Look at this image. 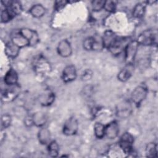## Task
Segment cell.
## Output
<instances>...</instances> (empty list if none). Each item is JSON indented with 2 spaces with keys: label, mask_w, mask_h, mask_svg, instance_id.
Returning <instances> with one entry per match:
<instances>
[{
  "label": "cell",
  "mask_w": 158,
  "mask_h": 158,
  "mask_svg": "<svg viewBox=\"0 0 158 158\" xmlns=\"http://www.w3.org/2000/svg\"><path fill=\"white\" fill-rule=\"evenodd\" d=\"M157 35L156 30H146L138 36L136 41L139 44L144 46L153 45L157 43Z\"/></svg>",
  "instance_id": "1"
},
{
  "label": "cell",
  "mask_w": 158,
  "mask_h": 158,
  "mask_svg": "<svg viewBox=\"0 0 158 158\" xmlns=\"http://www.w3.org/2000/svg\"><path fill=\"white\" fill-rule=\"evenodd\" d=\"M139 44L136 40L130 41L126 45L125 52V60L127 64H133L135 59Z\"/></svg>",
  "instance_id": "2"
},
{
  "label": "cell",
  "mask_w": 158,
  "mask_h": 158,
  "mask_svg": "<svg viewBox=\"0 0 158 158\" xmlns=\"http://www.w3.org/2000/svg\"><path fill=\"white\" fill-rule=\"evenodd\" d=\"M133 136L130 133L126 132L121 136L118 143V146L123 153L131 154L133 150Z\"/></svg>",
  "instance_id": "3"
},
{
  "label": "cell",
  "mask_w": 158,
  "mask_h": 158,
  "mask_svg": "<svg viewBox=\"0 0 158 158\" xmlns=\"http://www.w3.org/2000/svg\"><path fill=\"white\" fill-rule=\"evenodd\" d=\"M148 89L147 88L143 85H139L136 87L131 95V99L133 102L136 105L139 106L142 101L146 98L147 96Z\"/></svg>",
  "instance_id": "4"
},
{
  "label": "cell",
  "mask_w": 158,
  "mask_h": 158,
  "mask_svg": "<svg viewBox=\"0 0 158 158\" xmlns=\"http://www.w3.org/2000/svg\"><path fill=\"white\" fill-rule=\"evenodd\" d=\"M78 129V123L77 120L74 117H71L65 122L62 131L67 136H72L77 133Z\"/></svg>",
  "instance_id": "5"
},
{
  "label": "cell",
  "mask_w": 158,
  "mask_h": 158,
  "mask_svg": "<svg viewBox=\"0 0 158 158\" xmlns=\"http://www.w3.org/2000/svg\"><path fill=\"white\" fill-rule=\"evenodd\" d=\"M127 41L125 38L117 37L108 49L113 55H119L124 51L126 45L129 42H127Z\"/></svg>",
  "instance_id": "6"
},
{
  "label": "cell",
  "mask_w": 158,
  "mask_h": 158,
  "mask_svg": "<svg viewBox=\"0 0 158 158\" xmlns=\"http://www.w3.org/2000/svg\"><path fill=\"white\" fill-rule=\"evenodd\" d=\"M9 87L4 89L2 93V100L4 102H9L13 101L18 96L19 93V86L17 85L9 86Z\"/></svg>",
  "instance_id": "7"
},
{
  "label": "cell",
  "mask_w": 158,
  "mask_h": 158,
  "mask_svg": "<svg viewBox=\"0 0 158 158\" xmlns=\"http://www.w3.org/2000/svg\"><path fill=\"white\" fill-rule=\"evenodd\" d=\"M77 76V73L75 66L73 65H69L64 69L62 74V78L65 83H69L75 80Z\"/></svg>",
  "instance_id": "8"
},
{
  "label": "cell",
  "mask_w": 158,
  "mask_h": 158,
  "mask_svg": "<svg viewBox=\"0 0 158 158\" xmlns=\"http://www.w3.org/2000/svg\"><path fill=\"white\" fill-rule=\"evenodd\" d=\"M57 51L58 54L63 57H69L72 52V48L67 40H62L58 43Z\"/></svg>",
  "instance_id": "9"
},
{
  "label": "cell",
  "mask_w": 158,
  "mask_h": 158,
  "mask_svg": "<svg viewBox=\"0 0 158 158\" xmlns=\"http://www.w3.org/2000/svg\"><path fill=\"white\" fill-rule=\"evenodd\" d=\"M19 33L28 40L30 46H35L39 41L38 35L37 33L33 30L24 28H22L19 31Z\"/></svg>",
  "instance_id": "10"
},
{
  "label": "cell",
  "mask_w": 158,
  "mask_h": 158,
  "mask_svg": "<svg viewBox=\"0 0 158 158\" xmlns=\"http://www.w3.org/2000/svg\"><path fill=\"white\" fill-rule=\"evenodd\" d=\"M119 133V126L116 121H112L105 126V135L109 139L116 138Z\"/></svg>",
  "instance_id": "11"
},
{
  "label": "cell",
  "mask_w": 158,
  "mask_h": 158,
  "mask_svg": "<svg viewBox=\"0 0 158 158\" xmlns=\"http://www.w3.org/2000/svg\"><path fill=\"white\" fill-rule=\"evenodd\" d=\"M35 69L39 73H46L50 71V65L48 62L42 57H39L35 59Z\"/></svg>",
  "instance_id": "12"
},
{
  "label": "cell",
  "mask_w": 158,
  "mask_h": 158,
  "mask_svg": "<svg viewBox=\"0 0 158 158\" xmlns=\"http://www.w3.org/2000/svg\"><path fill=\"white\" fill-rule=\"evenodd\" d=\"M18 74L17 72L13 69H10L5 74L4 77V82L7 86H12L17 84Z\"/></svg>",
  "instance_id": "13"
},
{
  "label": "cell",
  "mask_w": 158,
  "mask_h": 158,
  "mask_svg": "<svg viewBox=\"0 0 158 158\" xmlns=\"http://www.w3.org/2000/svg\"><path fill=\"white\" fill-rule=\"evenodd\" d=\"M54 94L50 90H46L40 95L38 99L42 106H48L54 102Z\"/></svg>",
  "instance_id": "14"
},
{
  "label": "cell",
  "mask_w": 158,
  "mask_h": 158,
  "mask_svg": "<svg viewBox=\"0 0 158 158\" xmlns=\"http://www.w3.org/2000/svg\"><path fill=\"white\" fill-rule=\"evenodd\" d=\"M133 69V64H127L125 67L122 69L118 73L117 78L120 81H127L131 76L132 71Z\"/></svg>",
  "instance_id": "15"
},
{
  "label": "cell",
  "mask_w": 158,
  "mask_h": 158,
  "mask_svg": "<svg viewBox=\"0 0 158 158\" xmlns=\"http://www.w3.org/2000/svg\"><path fill=\"white\" fill-rule=\"evenodd\" d=\"M20 49L10 41L5 46V54L10 58H15L19 54Z\"/></svg>",
  "instance_id": "16"
},
{
  "label": "cell",
  "mask_w": 158,
  "mask_h": 158,
  "mask_svg": "<svg viewBox=\"0 0 158 158\" xmlns=\"http://www.w3.org/2000/svg\"><path fill=\"white\" fill-rule=\"evenodd\" d=\"M31 119L32 123L39 127H43L47 120L46 115L41 112H38L34 114Z\"/></svg>",
  "instance_id": "17"
},
{
  "label": "cell",
  "mask_w": 158,
  "mask_h": 158,
  "mask_svg": "<svg viewBox=\"0 0 158 158\" xmlns=\"http://www.w3.org/2000/svg\"><path fill=\"white\" fill-rule=\"evenodd\" d=\"M29 12L35 18H40L46 13L45 7L40 4L33 5L29 9Z\"/></svg>",
  "instance_id": "18"
},
{
  "label": "cell",
  "mask_w": 158,
  "mask_h": 158,
  "mask_svg": "<svg viewBox=\"0 0 158 158\" xmlns=\"http://www.w3.org/2000/svg\"><path fill=\"white\" fill-rule=\"evenodd\" d=\"M38 138L39 141L42 144H48L51 141V135L49 130L47 128L42 127L38 132Z\"/></svg>",
  "instance_id": "19"
},
{
  "label": "cell",
  "mask_w": 158,
  "mask_h": 158,
  "mask_svg": "<svg viewBox=\"0 0 158 158\" xmlns=\"http://www.w3.org/2000/svg\"><path fill=\"white\" fill-rule=\"evenodd\" d=\"M116 38L117 36H115L114 32H112L110 30L106 31L102 37V41L104 48L108 49L109 46L114 41Z\"/></svg>",
  "instance_id": "20"
},
{
  "label": "cell",
  "mask_w": 158,
  "mask_h": 158,
  "mask_svg": "<svg viewBox=\"0 0 158 158\" xmlns=\"http://www.w3.org/2000/svg\"><path fill=\"white\" fill-rule=\"evenodd\" d=\"M11 41L19 48H22L27 46H30L28 40L26 39L23 36H22L20 33L15 35L12 38Z\"/></svg>",
  "instance_id": "21"
},
{
  "label": "cell",
  "mask_w": 158,
  "mask_h": 158,
  "mask_svg": "<svg viewBox=\"0 0 158 158\" xmlns=\"http://www.w3.org/2000/svg\"><path fill=\"white\" fill-rule=\"evenodd\" d=\"M146 4L145 2H139L135 5L133 10V16L135 19H141L146 11Z\"/></svg>",
  "instance_id": "22"
},
{
  "label": "cell",
  "mask_w": 158,
  "mask_h": 158,
  "mask_svg": "<svg viewBox=\"0 0 158 158\" xmlns=\"http://www.w3.org/2000/svg\"><path fill=\"white\" fill-rule=\"evenodd\" d=\"M94 133L97 138H102L105 136V126L100 122L95 123L94 125Z\"/></svg>",
  "instance_id": "23"
},
{
  "label": "cell",
  "mask_w": 158,
  "mask_h": 158,
  "mask_svg": "<svg viewBox=\"0 0 158 158\" xmlns=\"http://www.w3.org/2000/svg\"><path fill=\"white\" fill-rule=\"evenodd\" d=\"M15 16L14 14L9 8H5L1 10V21L2 23H7L11 20Z\"/></svg>",
  "instance_id": "24"
},
{
  "label": "cell",
  "mask_w": 158,
  "mask_h": 158,
  "mask_svg": "<svg viewBox=\"0 0 158 158\" xmlns=\"http://www.w3.org/2000/svg\"><path fill=\"white\" fill-rule=\"evenodd\" d=\"M48 145V151L49 156L51 157H57L59 151V147L56 141H52Z\"/></svg>",
  "instance_id": "25"
},
{
  "label": "cell",
  "mask_w": 158,
  "mask_h": 158,
  "mask_svg": "<svg viewBox=\"0 0 158 158\" xmlns=\"http://www.w3.org/2000/svg\"><path fill=\"white\" fill-rule=\"evenodd\" d=\"M157 150V144L154 143H149L146 148V154L148 157H156Z\"/></svg>",
  "instance_id": "26"
},
{
  "label": "cell",
  "mask_w": 158,
  "mask_h": 158,
  "mask_svg": "<svg viewBox=\"0 0 158 158\" xmlns=\"http://www.w3.org/2000/svg\"><path fill=\"white\" fill-rule=\"evenodd\" d=\"M7 8H9L15 15L20 14L23 9L20 3L17 1H11L9 7Z\"/></svg>",
  "instance_id": "27"
},
{
  "label": "cell",
  "mask_w": 158,
  "mask_h": 158,
  "mask_svg": "<svg viewBox=\"0 0 158 158\" xmlns=\"http://www.w3.org/2000/svg\"><path fill=\"white\" fill-rule=\"evenodd\" d=\"M11 116L9 114H4L1 117V128L2 130L8 128L11 123Z\"/></svg>",
  "instance_id": "28"
},
{
  "label": "cell",
  "mask_w": 158,
  "mask_h": 158,
  "mask_svg": "<svg viewBox=\"0 0 158 158\" xmlns=\"http://www.w3.org/2000/svg\"><path fill=\"white\" fill-rule=\"evenodd\" d=\"M105 1L102 0H94L91 2L92 9L94 11L98 12L104 9Z\"/></svg>",
  "instance_id": "29"
},
{
  "label": "cell",
  "mask_w": 158,
  "mask_h": 158,
  "mask_svg": "<svg viewBox=\"0 0 158 158\" xmlns=\"http://www.w3.org/2000/svg\"><path fill=\"white\" fill-rule=\"evenodd\" d=\"M116 9V2L114 1H105L104 9L109 12H113Z\"/></svg>",
  "instance_id": "30"
},
{
  "label": "cell",
  "mask_w": 158,
  "mask_h": 158,
  "mask_svg": "<svg viewBox=\"0 0 158 158\" xmlns=\"http://www.w3.org/2000/svg\"><path fill=\"white\" fill-rule=\"evenodd\" d=\"M94 39V37H88L83 41V48L86 50H93Z\"/></svg>",
  "instance_id": "31"
},
{
  "label": "cell",
  "mask_w": 158,
  "mask_h": 158,
  "mask_svg": "<svg viewBox=\"0 0 158 158\" xmlns=\"http://www.w3.org/2000/svg\"><path fill=\"white\" fill-rule=\"evenodd\" d=\"M67 1H56L55 5H54L56 10H61L64 7V6L67 4Z\"/></svg>",
  "instance_id": "32"
}]
</instances>
